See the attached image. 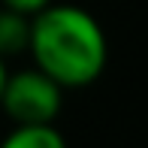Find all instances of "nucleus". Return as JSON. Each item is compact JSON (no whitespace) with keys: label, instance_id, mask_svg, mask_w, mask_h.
Instances as JSON below:
<instances>
[{"label":"nucleus","instance_id":"nucleus-6","mask_svg":"<svg viewBox=\"0 0 148 148\" xmlns=\"http://www.w3.org/2000/svg\"><path fill=\"white\" fill-rule=\"evenodd\" d=\"M6 76H9V70H6V58H0V91H3V82Z\"/></svg>","mask_w":148,"mask_h":148},{"label":"nucleus","instance_id":"nucleus-3","mask_svg":"<svg viewBox=\"0 0 148 148\" xmlns=\"http://www.w3.org/2000/svg\"><path fill=\"white\" fill-rule=\"evenodd\" d=\"M0 148H66V139L55 124H15Z\"/></svg>","mask_w":148,"mask_h":148},{"label":"nucleus","instance_id":"nucleus-4","mask_svg":"<svg viewBox=\"0 0 148 148\" xmlns=\"http://www.w3.org/2000/svg\"><path fill=\"white\" fill-rule=\"evenodd\" d=\"M30 42V15L0 6V58H15L27 51Z\"/></svg>","mask_w":148,"mask_h":148},{"label":"nucleus","instance_id":"nucleus-2","mask_svg":"<svg viewBox=\"0 0 148 148\" xmlns=\"http://www.w3.org/2000/svg\"><path fill=\"white\" fill-rule=\"evenodd\" d=\"M0 109L12 124H55L64 109V88L36 66L9 73L0 91Z\"/></svg>","mask_w":148,"mask_h":148},{"label":"nucleus","instance_id":"nucleus-1","mask_svg":"<svg viewBox=\"0 0 148 148\" xmlns=\"http://www.w3.org/2000/svg\"><path fill=\"white\" fill-rule=\"evenodd\" d=\"M27 51L33 55V66L64 91L94 85L109 64V42L100 21L82 6L55 0L30 15Z\"/></svg>","mask_w":148,"mask_h":148},{"label":"nucleus","instance_id":"nucleus-5","mask_svg":"<svg viewBox=\"0 0 148 148\" xmlns=\"http://www.w3.org/2000/svg\"><path fill=\"white\" fill-rule=\"evenodd\" d=\"M51 0H0V6H9L15 12H24V15H36L39 9H45Z\"/></svg>","mask_w":148,"mask_h":148}]
</instances>
